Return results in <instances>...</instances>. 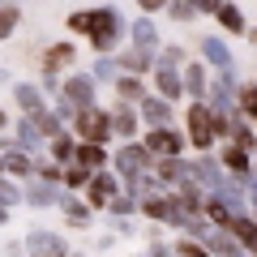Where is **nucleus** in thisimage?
<instances>
[{
	"label": "nucleus",
	"instance_id": "ea45409f",
	"mask_svg": "<svg viewBox=\"0 0 257 257\" xmlns=\"http://www.w3.org/2000/svg\"><path fill=\"white\" fill-rule=\"evenodd\" d=\"M0 172H5V167H0Z\"/></svg>",
	"mask_w": 257,
	"mask_h": 257
},
{
	"label": "nucleus",
	"instance_id": "f257e3e1",
	"mask_svg": "<svg viewBox=\"0 0 257 257\" xmlns=\"http://www.w3.org/2000/svg\"><path fill=\"white\" fill-rule=\"evenodd\" d=\"M69 30L86 35L94 43V52H111L120 39V18L116 9H82V13H69Z\"/></svg>",
	"mask_w": 257,
	"mask_h": 257
},
{
	"label": "nucleus",
	"instance_id": "f03ea898",
	"mask_svg": "<svg viewBox=\"0 0 257 257\" xmlns=\"http://www.w3.org/2000/svg\"><path fill=\"white\" fill-rule=\"evenodd\" d=\"M73 133L82 142H103L107 146V138H111V116L103 107H94V103H86V107H77L73 111Z\"/></svg>",
	"mask_w": 257,
	"mask_h": 257
},
{
	"label": "nucleus",
	"instance_id": "7c9ffc66",
	"mask_svg": "<svg viewBox=\"0 0 257 257\" xmlns=\"http://www.w3.org/2000/svg\"><path fill=\"white\" fill-rule=\"evenodd\" d=\"M22 202V189L18 184H9L5 180V172H0V206H18Z\"/></svg>",
	"mask_w": 257,
	"mask_h": 257
},
{
	"label": "nucleus",
	"instance_id": "423d86ee",
	"mask_svg": "<svg viewBox=\"0 0 257 257\" xmlns=\"http://www.w3.org/2000/svg\"><path fill=\"white\" fill-rule=\"evenodd\" d=\"M111 193H116V176H107L103 167H94L90 180H86V206H90V210H103Z\"/></svg>",
	"mask_w": 257,
	"mask_h": 257
},
{
	"label": "nucleus",
	"instance_id": "2eb2a0df",
	"mask_svg": "<svg viewBox=\"0 0 257 257\" xmlns=\"http://www.w3.org/2000/svg\"><path fill=\"white\" fill-rule=\"evenodd\" d=\"M116 94H120V103H133V107H138L142 94H146V86L138 82V73H124V77H116Z\"/></svg>",
	"mask_w": 257,
	"mask_h": 257
},
{
	"label": "nucleus",
	"instance_id": "4c0bfd02",
	"mask_svg": "<svg viewBox=\"0 0 257 257\" xmlns=\"http://www.w3.org/2000/svg\"><path fill=\"white\" fill-rule=\"evenodd\" d=\"M138 5H142V9H146V13H150V9H163L167 0H138Z\"/></svg>",
	"mask_w": 257,
	"mask_h": 257
},
{
	"label": "nucleus",
	"instance_id": "39448f33",
	"mask_svg": "<svg viewBox=\"0 0 257 257\" xmlns=\"http://www.w3.org/2000/svg\"><path fill=\"white\" fill-rule=\"evenodd\" d=\"M150 163H155V155H150L146 146H138V142L120 146V155H116V172L124 176V184H128V180H138V176H146Z\"/></svg>",
	"mask_w": 257,
	"mask_h": 257
},
{
	"label": "nucleus",
	"instance_id": "ddd939ff",
	"mask_svg": "<svg viewBox=\"0 0 257 257\" xmlns=\"http://www.w3.org/2000/svg\"><path fill=\"white\" fill-rule=\"evenodd\" d=\"M13 99H18L22 116H35V111L43 107V90H39V86H30V82H18V86H13Z\"/></svg>",
	"mask_w": 257,
	"mask_h": 257
},
{
	"label": "nucleus",
	"instance_id": "9b49d317",
	"mask_svg": "<svg viewBox=\"0 0 257 257\" xmlns=\"http://www.w3.org/2000/svg\"><path fill=\"white\" fill-rule=\"evenodd\" d=\"M73 163H82V167H107V150H103V142H77L73 146Z\"/></svg>",
	"mask_w": 257,
	"mask_h": 257
},
{
	"label": "nucleus",
	"instance_id": "72a5a7b5",
	"mask_svg": "<svg viewBox=\"0 0 257 257\" xmlns=\"http://www.w3.org/2000/svg\"><path fill=\"white\" fill-rule=\"evenodd\" d=\"M240 107H244L248 116H257V86H244V90H240Z\"/></svg>",
	"mask_w": 257,
	"mask_h": 257
},
{
	"label": "nucleus",
	"instance_id": "c9c22d12",
	"mask_svg": "<svg viewBox=\"0 0 257 257\" xmlns=\"http://www.w3.org/2000/svg\"><path fill=\"white\" fill-rule=\"evenodd\" d=\"M193 13H197V9H193L189 0H176V5H172V18H193Z\"/></svg>",
	"mask_w": 257,
	"mask_h": 257
},
{
	"label": "nucleus",
	"instance_id": "6ab92c4d",
	"mask_svg": "<svg viewBox=\"0 0 257 257\" xmlns=\"http://www.w3.org/2000/svg\"><path fill=\"white\" fill-rule=\"evenodd\" d=\"M227 231H231V236H236L244 248H253V253H257V223H248V219H236V214H231Z\"/></svg>",
	"mask_w": 257,
	"mask_h": 257
},
{
	"label": "nucleus",
	"instance_id": "473e14b6",
	"mask_svg": "<svg viewBox=\"0 0 257 257\" xmlns=\"http://www.w3.org/2000/svg\"><path fill=\"white\" fill-rule=\"evenodd\" d=\"M60 167H64V163H35V172H39V180L60 184Z\"/></svg>",
	"mask_w": 257,
	"mask_h": 257
},
{
	"label": "nucleus",
	"instance_id": "e433bc0d",
	"mask_svg": "<svg viewBox=\"0 0 257 257\" xmlns=\"http://www.w3.org/2000/svg\"><path fill=\"white\" fill-rule=\"evenodd\" d=\"M189 5H193V9H197V13H214V9H219V5H223V0H189Z\"/></svg>",
	"mask_w": 257,
	"mask_h": 257
},
{
	"label": "nucleus",
	"instance_id": "cd10ccee",
	"mask_svg": "<svg viewBox=\"0 0 257 257\" xmlns=\"http://www.w3.org/2000/svg\"><path fill=\"white\" fill-rule=\"evenodd\" d=\"M30 120H35V128L43 133V138H52L56 128H60V116H56V111H47V107H39V111H35Z\"/></svg>",
	"mask_w": 257,
	"mask_h": 257
},
{
	"label": "nucleus",
	"instance_id": "412c9836",
	"mask_svg": "<svg viewBox=\"0 0 257 257\" xmlns=\"http://www.w3.org/2000/svg\"><path fill=\"white\" fill-rule=\"evenodd\" d=\"M56 202H60V210H64L69 223H90V206L86 202H77V197H56Z\"/></svg>",
	"mask_w": 257,
	"mask_h": 257
},
{
	"label": "nucleus",
	"instance_id": "6e6552de",
	"mask_svg": "<svg viewBox=\"0 0 257 257\" xmlns=\"http://www.w3.org/2000/svg\"><path fill=\"white\" fill-rule=\"evenodd\" d=\"M60 99H69L73 107H86V103H94V77H90V73H73V77H64Z\"/></svg>",
	"mask_w": 257,
	"mask_h": 257
},
{
	"label": "nucleus",
	"instance_id": "b1692460",
	"mask_svg": "<svg viewBox=\"0 0 257 257\" xmlns=\"http://www.w3.org/2000/svg\"><path fill=\"white\" fill-rule=\"evenodd\" d=\"M18 22H22V9H18V5H0V43L18 30Z\"/></svg>",
	"mask_w": 257,
	"mask_h": 257
},
{
	"label": "nucleus",
	"instance_id": "58836bf2",
	"mask_svg": "<svg viewBox=\"0 0 257 257\" xmlns=\"http://www.w3.org/2000/svg\"><path fill=\"white\" fill-rule=\"evenodd\" d=\"M5 128H9V116H5V107H0V133H5Z\"/></svg>",
	"mask_w": 257,
	"mask_h": 257
},
{
	"label": "nucleus",
	"instance_id": "dca6fc26",
	"mask_svg": "<svg viewBox=\"0 0 257 257\" xmlns=\"http://www.w3.org/2000/svg\"><path fill=\"white\" fill-rule=\"evenodd\" d=\"M142 116L150 120V124H167V116H172V99H146V94H142Z\"/></svg>",
	"mask_w": 257,
	"mask_h": 257
},
{
	"label": "nucleus",
	"instance_id": "9d476101",
	"mask_svg": "<svg viewBox=\"0 0 257 257\" xmlns=\"http://www.w3.org/2000/svg\"><path fill=\"white\" fill-rule=\"evenodd\" d=\"M0 167H5V176H22V180H26V176H35V159L26 155V150H0Z\"/></svg>",
	"mask_w": 257,
	"mask_h": 257
},
{
	"label": "nucleus",
	"instance_id": "bb28decb",
	"mask_svg": "<svg viewBox=\"0 0 257 257\" xmlns=\"http://www.w3.org/2000/svg\"><path fill=\"white\" fill-rule=\"evenodd\" d=\"M180 82L189 86V94H197V99H206V73H202V64H189V73H184Z\"/></svg>",
	"mask_w": 257,
	"mask_h": 257
},
{
	"label": "nucleus",
	"instance_id": "7ed1b4c3",
	"mask_svg": "<svg viewBox=\"0 0 257 257\" xmlns=\"http://www.w3.org/2000/svg\"><path fill=\"white\" fill-rule=\"evenodd\" d=\"M176 64H184V52H180V47H167V52L159 56V64H155V82H159V94H163V99H180V90H184Z\"/></svg>",
	"mask_w": 257,
	"mask_h": 257
},
{
	"label": "nucleus",
	"instance_id": "4be33fe9",
	"mask_svg": "<svg viewBox=\"0 0 257 257\" xmlns=\"http://www.w3.org/2000/svg\"><path fill=\"white\" fill-rule=\"evenodd\" d=\"M39 142H43V133L35 128V120L22 116V120H18V146H22V150H35Z\"/></svg>",
	"mask_w": 257,
	"mask_h": 257
},
{
	"label": "nucleus",
	"instance_id": "f3484780",
	"mask_svg": "<svg viewBox=\"0 0 257 257\" xmlns=\"http://www.w3.org/2000/svg\"><path fill=\"white\" fill-rule=\"evenodd\" d=\"M47 146H52V159H56V163H69V159H73V146H77V142H73V133L56 128L52 138H47Z\"/></svg>",
	"mask_w": 257,
	"mask_h": 257
},
{
	"label": "nucleus",
	"instance_id": "a211bd4d",
	"mask_svg": "<svg viewBox=\"0 0 257 257\" xmlns=\"http://www.w3.org/2000/svg\"><path fill=\"white\" fill-rule=\"evenodd\" d=\"M30 253H64V240L56 236V231H35V236L26 240Z\"/></svg>",
	"mask_w": 257,
	"mask_h": 257
},
{
	"label": "nucleus",
	"instance_id": "2f4dec72",
	"mask_svg": "<svg viewBox=\"0 0 257 257\" xmlns=\"http://www.w3.org/2000/svg\"><path fill=\"white\" fill-rule=\"evenodd\" d=\"M133 206H138V202H133L128 193H111V197H107V210H111V214H128Z\"/></svg>",
	"mask_w": 257,
	"mask_h": 257
},
{
	"label": "nucleus",
	"instance_id": "f8f14e48",
	"mask_svg": "<svg viewBox=\"0 0 257 257\" xmlns=\"http://www.w3.org/2000/svg\"><path fill=\"white\" fill-rule=\"evenodd\" d=\"M77 60V52H73V43H52L43 52V73H60L64 64H73Z\"/></svg>",
	"mask_w": 257,
	"mask_h": 257
},
{
	"label": "nucleus",
	"instance_id": "393cba45",
	"mask_svg": "<svg viewBox=\"0 0 257 257\" xmlns=\"http://www.w3.org/2000/svg\"><path fill=\"white\" fill-rule=\"evenodd\" d=\"M219 22H223V30H236V35H244V18H240V9L236 5H219Z\"/></svg>",
	"mask_w": 257,
	"mask_h": 257
},
{
	"label": "nucleus",
	"instance_id": "5701e85b",
	"mask_svg": "<svg viewBox=\"0 0 257 257\" xmlns=\"http://www.w3.org/2000/svg\"><path fill=\"white\" fill-rule=\"evenodd\" d=\"M206 56H210V60H214V69H219L223 77L231 73V56H227V47H223L219 39H206Z\"/></svg>",
	"mask_w": 257,
	"mask_h": 257
},
{
	"label": "nucleus",
	"instance_id": "aec40b11",
	"mask_svg": "<svg viewBox=\"0 0 257 257\" xmlns=\"http://www.w3.org/2000/svg\"><path fill=\"white\" fill-rule=\"evenodd\" d=\"M120 64H124V73H146V69H155V64H150V47H133V52L128 56H120Z\"/></svg>",
	"mask_w": 257,
	"mask_h": 257
},
{
	"label": "nucleus",
	"instance_id": "4468645a",
	"mask_svg": "<svg viewBox=\"0 0 257 257\" xmlns=\"http://www.w3.org/2000/svg\"><path fill=\"white\" fill-rule=\"evenodd\" d=\"M111 133H120V138H133V133H138V116H133V103H120V107L111 111Z\"/></svg>",
	"mask_w": 257,
	"mask_h": 257
},
{
	"label": "nucleus",
	"instance_id": "0eeeda50",
	"mask_svg": "<svg viewBox=\"0 0 257 257\" xmlns=\"http://www.w3.org/2000/svg\"><path fill=\"white\" fill-rule=\"evenodd\" d=\"M142 146H146L150 155H180V150H184V138H180V133H172L167 124H155V128L146 133Z\"/></svg>",
	"mask_w": 257,
	"mask_h": 257
},
{
	"label": "nucleus",
	"instance_id": "a878e982",
	"mask_svg": "<svg viewBox=\"0 0 257 257\" xmlns=\"http://www.w3.org/2000/svg\"><path fill=\"white\" fill-rule=\"evenodd\" d=\"M223 163H227L231 172H240V176H244V172H248V150L236 142V146H227V150H223Z\"/></svg>",
	"mask_w": 257,
	"mask_h": 257
},
{
	"label": "nucleus",
	"instance_id": "c85d7f7f",
	"mask_svg": "<svg viewBox=\"0 0 257 257\" xmlns=\"http://www.w3.org/2000/svg\"><path fill=\"white\" fill-rule=\"evenodd\" d=\"M26 197H30V206H56V193H52V184H30L26 189Z\"/></svg>",
	"mask_w": 257,
	"mask_h": 257
},
{
	"label": "nucleus",
	"instance_id": "c756f323",
	"mask_svg": "<svg viewBox=\"0 0 257 257\" xmlns=\"http://www.w3.org/2000/svg\"><path fill=\"white\" fill-rule=\"evenodd\" d=\"M133 43H138V47H150V52H155V43H159L155 26H150V22H138V26H133Z\"/></svg>",
	"mask_w": 257,
	"mask_h": 257
},
{
	"label": "nucleus",
	"instance_id": "20e7f679",
	"mask_svg": "<svg viewBox=\"0 0 257 257\" xmlns=\"http://www.w3.org/2000/svg\"><path fill=\"white\" fill-rule=\"evenodd\" d=\"M189 142L197 150H210V142H214V107H206V103H193L189 107Z\"/></svg>",
	"mask_w": 257,
	"mask_h": 257
},
{
	"label": "nucleus",
	"instance_id": "f704fd0d",
	"mask_svg": "<svg viewBox=\"0 0 257 257\" xmlns=\"http://www.w3.org/2000/svg\"><path fill=\"white\" fill-rule=\"evenodd\" d=\"M107 77H116V60H99L94 69V82H107Z\"/></svg>",
	"mask_w": 257,
	"mask_h": 257
},
{
	"label": "nucleus",
	"instance_id": "1a4fd4ad",
	"mask_svg": "<svg viewBox=\"0 0 257 257\" xmlns=\"http://www.w3.org/2000/svg\"><path fill=\"white\" fill-rule=\"evenodd\" d=\"M142 214L163 219V223H189V214L176 206V197H146V202H142Z\"/></svg>",
	"mask_w": 257,
	"mask_h": 257
}]
</instances>
